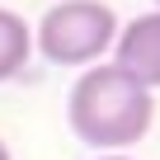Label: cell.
Returning <instances> with one entry per match:
<instances>
[{"label":"cell","mask_w":160,"mask_h":160,"mask_svg":"<svg viewBox=\"0 0 160 160\" xmlns=\"http://www.w3.org/2000/svg\"><path fill=\"white\" fill-rule=\"evenodd\" d=\"M66 122L85 146L104 155H122L151 132L155 94L141 90L137 80H127L113 61H99L75 75V85L66 94Z\"/></svg>","instance_id":"6da1fadb"},{"label":"cell","mask_w":160,"mask_h":160,"mask_svg":"<svg viewBox=\"0 0 160 160\" xmlns=\"http://www.w3.org/2000/svg\"><path fill=\"white\" fill-rule=\"evenodd\" d=\"M118 28L122 24L104 0H57L33 28V52H42L52 66L90 71L113 52Z\"/></svg>","instance_id":"7a4b0ae2"},{"label":"cell","mask_w":160,"mask_h":160,"mask_svg":"<svg viewBox=\"0 0 160 160\" xmlns=\"http://www.w3.org/2000/svg\"><path fill=\"white\" fill-rule=\"evenodd\" d=\"M113 66L137 80L141 90H160V10L151 14H137L118 28V42H113Z\"/></svg>","instance_id":"3957f363"},{"label":"cell","mask_w":160,"mask_h":160,"mask_svg":"<svg viewBox=\"0 0 160 160\" xmlns=\"http://www.w3.org/2000/svg\"><path fill=\"white\" fill-rule=\"evenodd\" d=\"M28 57H33V28H28V19L0 5V85L24 71Z\"/></svg>","instance_id":"277c9868"},{"label":"cell","mask_w":160,"mask_h":160,"mask_svg":"<svg viewBox=\"0 0 160 160\" xmlns=\"http://www.w3.org/2000/svg\"><path fill=\"white\" fill-rule=\"evenodd\" d=\"M0 160H14V155H10V146H5V141H0Z\"/></svg>","instance_id":"5b68a950"},{"label":"cell","mask_w":160,"mask_h":160,"mask_svg":"<svg viewBox=\"0 0 160 160\" xmlns=\"http://www.w3.org/2000/svg\"><path fill=\"white\" fill-rule=\"evenodd\" d=\"M99 160H132V155H99Z\"/></svg>","instance_id":"8992f818"},{"label":"cell","mask_w":160,"mask_h":160,"mask_svg":"<svg viewBox=\"0 0 160 160\" xmlns=\"http://www.w3.org/2000/svg\"><path fill=\"white\" fill-rule=\"evenodd\" d=\"M155 10H160V0H155Z\"/></svg>","instance_id":"52a82bcc"}]
</instances>
